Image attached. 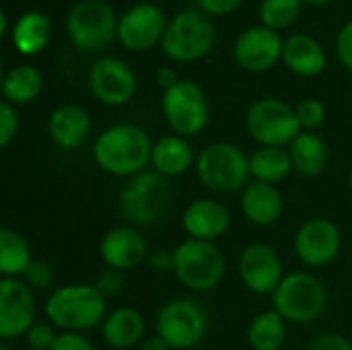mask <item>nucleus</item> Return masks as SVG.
Segmentation results:
<instances>
[{
	"mask_svg": "<svg viewBox=\"0 0 352 350\" xmlns=\"http://www.w3.org/2000/svg\"><path fill=\"white\" fill-rule=\"evenodd\" d=\"M153 144L155 142L140 126L116 124L97 136L93 159L109 175L134 177L151 163Z\"/></svg>",
	"mask_w": 352,
	"mask_h": 350,
	"instance_id": "nucleus-1",
	"label": "nucleus"
},
{
	"mask_svg": "<svg viewBox=\"0 0 352 350\" xmlns=\"http://www.w3.org/2000/svg\"><path fill=\"white\" fill-rule=\"evenodd\" d=\"M45 316L54 328L82 332L105 322L107 305L95 285H66L47 297Z\"/></svg>",
	"mask_w": 352,
	"mask_h": 350,
	"instance_id": "nucleus-2",
	"label": "nucleus"
},
{
	"mask_svg": "<svg viewBox=\"0 0 352 350\" xmlns=\"http://www.w3.org/2000/svg\"><path fill=\"white\" fill-rule=\"evenodd\" d=\"M173 202V190L167 177L157 171H142L120 192V212L134 225H153L161 221Z\"/></svg>",
	"mask_w": 352,
	"mask_h": 350,
	"instance_id": "nucleus-3",
	"label": "nucleus"
},
{
	"mask_svg": "<svg viewBox=\"0 0 352 350\" xmlns=\"http://www.w3.org/2000/svg\"><path fill=\"white\" fill-rule=\"evenodd\" d=\"M173 274L177 281L198 293L217 289L225 278V256L212 241L186 239L171 252Z\"/></svg>",
	"mask_w": 352,
	"mask_h": 350,
	"instance_id": "nucleus-4",
	"label": "nucleus"
},
{
	"mask_svg": "<svg viewBox=\"0 0 352 350\" xmlns=\"http://www.w3.org/2000/svg\"><path fill=\"white\" fill-rule=\"evenodd\" d=\"M272 305L285 322L311 324L320 320L328 307V289L309 272H293L287 274L272 293Z\"/></svg>",
	"mask_w": 352,
	"mask_h": 350,
	"instance_id": "nucleus-5",
	"label": "nucleus"
},
{
	"mask_svg": "<svg viewBox=\"0 0 352 350\" xmlns=\"http://www.w3.org/2000/svg\"><path fill=\"white\" fill-rule=\"evenodd\" d=\"M196 175L204 188L229 194L250 184V157L231 142H212L202 149L196 161Z\"/></svg>",
	"mask_w": 352,
	"mask_h": 350,
	"instance_id": "nucleus-6",
	"label": "nucleus"
},
{
	"mask_svg": "<svg viewBox=\"0 0 352 350\" xmlns=\"http://www.w3.org/2000/svg\"><path fill=\"white\" fill-rule=\"evenodd\" d=\"M157 334L177 350L198 347L210 326L208 311L194 299L177 297L167 301L157 314Z\"/></svg>",
	"mask_w": 352,
	"mask_h": 350,
	"instance_id": "nucleus-7",
	"label": "nucleus"
},
{
	"mask_svg": "<svg viewBox=\"0 0 352 350\" xmlns=\"http://www.w3.org/2000/svg\"><path fill=\"white\" fill-rule=\"evenodd\" d=\"M245 128L260 146H285L301 134L297 111L274 97L258 99L248 107Z\"/></svg>",
	"mask_w": 352,
	"mask_h": 350,
	"instance_id": "nucleus-8",
	"label": "nucleus"
},
{
	"mask_svg": "<svg viewBox=\"0 0 352 350\" xmlns=\"http://www.w3.org/2000/svg\"><path fill=\"white\" fill-rule=\"evenodd\" d=\"M217 31L212 21L200 10H184L167 25L163 35V52L177 62H194L210 52Z\"/></svg>",
	"mask_w": 352,
	"mask_h": 350,
	"instance_id": "nucleus-9",
	"label": "nucleus"
},
{
	"mask_svg": "<svg viewBox=\"0 0 352 350\" xmlns=\"http://www.w3.org/2000/svg\"><path fill=\"white\" fill-rule=\"evenodd\" d=\"M113 8L103 0H80L68 12V35L76 47L95 52L111 43L118 33Z\"/></svg>",
	"mask_w": 352,
	"mask_h": 350,
	"instance_id": "nucleus-10",
	"label": "nucleus"
},
{
	"mask_svg": "<svg viewBox=\"0 0 352 350\" xmlns=\"http://www.w3.org/2000/svg\"><path fill=\"white\" fill-rule=\"evenodd\" d=\"M163 116L177 136H196L208 126L210 107L204 91L192 80H179L163 93Z\"/></svg>",
	"mask_w": 352,
	"mask_h": 350,
	"instance_id": "nucleus-11",
	"label": "nucleus"
},
{
	"mask_svg": "<svg viewBox=\"0 0 352 350\" xmlns=\"http://www.w3.org/2000/svg\"><path fill=\"white\" fill-rule=\"evenodd\" d=\"M342 248V233L336 223L324 217H314L305 221L295 233V254L297 258L314 268H324L332 264Z\"/></svg>",
	"mask_w": 352,
	"mask_h": 350,
	"instance_id": "nucleus-12",
	"label": "nucleus"
},
{
	"mask_svg": "<svg viewBox=\"0 0 352 350\" xmlns=\"http://www.w3.org/2000/svg\"><path fill=\"white\" fill-rule=\"evenodd\" d=\"M35 324L33 289L19 278L0 281V338L25 336Z\"/></svg>",
	"mask_w": 352,
	"mask_h": 350,
	"instance_id": "nucleus-13",
	"label": "nucleus"
},
{
	"mask_svg": "<svg viewBox=\"0 0 352 350\" xmlns=\"http://www.w3.org/2000/svg\"><path fill=\"white\" fill-rule=\"evenodd\" d=\"M239 278L256 295H272L285 278L283 260L268 243H252L239 256Z\"/></svg>",
	"mask_w": 352,
	"mask_h": 350,
	"instance_id": "nucleus-14",
	"label": "nucleus"
},
{
	"mask_svg": "<svg viewBox=\"0 0 352 350\" xmlns=\"http://www.w3.org/2000/svg\"><path fill=\"white\" fill-rule=\"evenodd\" d=\"M91 93L105 105H124L136 93V74L120 58L97 60L89 70Z\"/></svg>",
	"mask_w": 352,
	"mask_h": 350,
	"instance_id": "nucleus-15",
	"label": "nucleus"
},
{
	"mask_svg": "<svg viewBox=\"0 0 352 350\" xmlns=\"http://www.w3.org/2000/svg\"><path fill=\"white\" fill-rule=\"evenodd\" d=\"M167 25L169 23L165 21V14L157 4L142 2L122 14L118 25V37L128 50L140 52L163 41Z\"/></svg>",
	"mask_w": 352,
	"mask_h": 350,
	"instance_id": "nucleus-16",
	"label": "nucleus"
},
{
	"mask_svg": "<svg viewBox=\"0 0 352 350\" xmlns=\"http://www.w3.org/2000/svg\"><path fill=\"white\" fill-rule=\"evenodd\" d=\"M283 45L278 31L262 27H252L243 31L235 41V62L248 72H262L272 68L283 58Z\"/></svg>",
	"mask_w": 352,
	"mask_h": 350,
	"instance_id": "nucleus-17",
	"label": "nucleus"
},
{
	"mask_svg": "<svg viewBox=\"0 0 352 350\" xmlns=\"http://www.w3.org/2000/svg\"><path fill=\"white\" fill-rule=\"evenodd\" d=\"M99 254L109 268L126 272V270H134L148 258V245L140 231L122 225L109 229L101 237Z\"/></svg>",
	"mask_w": 352,
	"mask_h": 350,
	"instance_id": "nucleus-18",
	"label": "nucleus"
},
{
	"mask_svg": "<svg viewBox=\"0 0 352 350\" xmlns=\"http://www.w3.org/2000/svg\"><path fill=\"white\" fill-rule=\"evenodd\" d=\"M231 227V212L227 210L225 204L210 200V198H200L188 204L184 210V229L190 235V239H200V241H212L223 237Z\"/></svg>",
	"mask_w": 352,
	"mask_h": 350,
	"instance_id": "nucleus-19",
	"label": "nucleus"
},
{
	"mask_svg": "<svg viewBox=\"0 0 352 350\" xmlns=\"http://www.w3.org/2000/svg\"><path fill=\"white\" fill-rule=\"evenodd\" d=\"M241 212L243 217L258 225V227H270L274 225L285 210V198L283 192L274 184L266 182H250L241 190Z\"/></svg>",
	"mask_w": 352,
	"mask_h": 350,
	"instance_id": "nucleus-20",
	"label": "nucleus"
},
{
	"mask_svg": "<svg viewBox=\"0 0 352 350\" xmlns=\"http://www.w3.org/2000/svg\"><path fill=\"white\" fill-rule=\"evenodd\" d=\"M50 138L64 151L78 149L91 134L89 113L74 103H66L54 109L47 122Z\"/></svg>",
	"mask_w": 352,
	"mask_h": 350,
	"instance_id": "nucleus-21",
	"label": "nucleus"
},
{
	"mask_svg": "<svg viewBox=\"0 0 352 350\" xmlns=\"http://www.w3.org/2000/svg\"><path fill=\"white\" fill-rule=\"evenodd\" d=\"M146 322L134 307H118L103 322V340L116 350H128L144 340Z\"/></svg>",
	"mask_w": 352,
	"mask_h": 350,
	"instance_id": "nucleus-22",
	"label": "nucleus"
},
{
	"mask_svg": "<svg viewBox=\"0 0 352 350\" xmlns=\"http://www.w3.org/2000/svg\"><path fill=\"white\" fill-rule=\"evenodd\" d=\"M285 64L299 76H318L326 68V52L318 39L305 33L291 35L283 45Z\"/></svg>",
	"mask_w": 352,
	"mask_h": 350,
	"instance_id": "nucleus-23",
	"label": "nucleus"
},
{
	"mask_svg": "<svg viewBox=\"0 0 352 350\" xmlns=\"http://www.w3.org/2000/svg\"><path fill=\"white\" fill-rule=\"evenodd\" d=\"M192 163H194V153L184 136L177 134L161 136L153 144L151 165L155 167L157 173H161L167 179L184 175L192 167Z\"/></svg>",
	"mask_w": 352,
	"mask_h": 350,
	"instance_id": "nucleus-24",
	"label": "nucleus"
},
{
	"mask_svg": "<svg viewBox=\"0 0 352 350\" xmlns=\"http://www.w3.org/2000/svg\"><path fill=\"white\" fill-rule=\"evenodd\" d=\"M289 155L293 161V171L305 175V177H316L320 175L330 159V151L324 142L314 132H301L291 144H289Z\"/></svg>",
	"mask_w": 352,
	"mask_h": 350,
	"instance_id": "nucleus-25",
	"label": "nucleus"
},
{
	"mask_svg": "<svg viewBox=\"0 0 352 350\" xmlns=\"http://www.w3.org/2000/svg\"><path fill=\"white\" fill-rule=\"evenodd\" d=\"M50 35H52V21L47 14L39 10L25 12L12 27L14 47L25 56H33L41 52L47 45Z\"/></svg>",
	"mask_w": 352,
	"mask_h": 350,
	"instance_id": "nucleus-26",
	"label": "nucleus"
},
{
	"mask_svg": "<svg viewBox=\"0 0 352 350\" xmlns=\"http://www.w3.org/2000/svg\"><path fill=\"white\" fill-rule=\"evenodd\" d=\"M252 177L266 184H280L293 171V161L289 151L283 146H260L250 155Z\"/></svg>",
	"mask_w": 352,
	"mask_h": 350,
	"instance_id": "nucleus-27",
	"label": "nucleus"
},
{
	"mask_svg": "<svg viewBox=\"0 0 352 350\" xmlns=\"http://www.w3.org/2000/svg\"><path fill=\"white\" fill-rule=\"evenodd\" d=\"M33 264L29 241L14 229H0V272L2 278H16Z\"/></svg>",
	"mask_w": 352,
	"mask_h": 350,
	"instance_id": "nucleus-28",
	"label": "nucleus"
},
{
	"mask_svg": "<svg viewBox=\"0 0 352 350\" xmlns=\"http://www.w3.org/2000/svg\"><path fill=\"white\" fill-rule=\"evenodd\" d=\"M248 340L254 350H280L287 342L285 318L274 309L258 314L248 328Z\"/></svg>",
	"mask_w": 352,
	"mask_h": 350,
	"instance_id": "nucleus-29",
	"label": "nucleus"
},
{
	"mask_svg": "<svg viewBox=\"0 0 352 350\" xmlns=\"http://www.w3.org/2000/svg\"><path fill=\"white\" fill-rule=\"evenodd\" d=\"M41 87H43V78H41L39 70L29 64L10 68L2 78L4 101L14 103V105L33 101L41 93Z\"/></svg>",
	"mask_w": 352,
	"mask_h": 350,
	"instance_id": "nucleus-30",
	"label": "nucleus"
},
{
	"mask_svg": "<svg viewBox=\"0 0 352 350\" xmlns=\"http://www.w3.org/2000/svg\"><path fill=\"white\" fill-rule=\"evenodd\" d=\"M301 12V0H262L260 17L268 29L280 31L291 27Z\"/></svg>",
	"mask_w": 352,
	"mask_h": 350,
	"instance_id": "nucleus-31",
	"label": "nucleus"
},
{
	"mask_svg": "<svg viewBox=\"0 0 352 350\" xmlns=\"http://www.w3.org/2000/svg\"><path fill=\"white\" fill-rule=\"evenodd\" d=\"M295 111H297V118H299L301 128H305L307 132L316 130V128L322 126L324 120H326V107H324V103L318 101V99H303V101L295 107Z\"/></svg>",
	"mask_w": 352,
	"mask_h": 350,
	"instance_id": "nucleus-32",
	"label": "nucleus"
},
{
	"mask_svg": "<svg viewBox=\"0 0 352 350\" xmlns=\"http://www.w3.org/2000/svg\"><path fill=\"white\" fill-rule=\"evenodd\" d=\"M25 340L29 344V349L33 350H52L56 340H58V334L54 332V326H47V324H33L31 330L25 334Z\"/></svg>",
	"mask_w": 352,
	"mask_h": 350,
	"instance_id": "nucleus-33",
	"label": "nucleus"
},
{
	"mask_svg": "<svg viewBox=\"0 0 352 350\" xmlns=\"http://www.w3.org/2000/svg\"><path fill=\"white\" fill-rule=\"evenodd\" d=\"M19 132V116L8 101L0 103V146H8Z\"/></svg>",
	"mask_w": 352,
	"mask_h": 350,
	"instance_id": "nucleus-34",
	"label": "nucleus"
},
{
	"mask_svg": "<svg viewBox=\"0 0 352 350\" xmlns=\"http://www.w3.org/2000/svg\"><path fill=\"white\" fill-rule=\"evenodd\" d=\"M124 283H126L124 272L107 266L105 270H101V272H99V276H97V281H95V287H97V289H99V293L107 299V297L118 295V293L124 289Z\"/></svg>",
	"mask_w": 352,
	"mask_h": 350,
	"instance_id": "nucleus-35",
	"label": "nucleus"
},
{
	"mask_svg": "<svg viewBox=\"0 0 352 350\" xmlns=\"http://www.w3.org/2000/svg\"><path fill=\"white\" fill-rule=\"evenodd\" d=\"M23 276L31 289H47L54 281V272H52L50 264H45L41 260H33V264L27 268V272Z\"/></svg>",
	"mask_w": 352,
	"mask_h": 350,
	"instance_id": "nucleus-36",
	"label": "nucleus"
},
{
	"mask_svg": "<svg viewBox=\"0 0 352 350\" xmlns=\"http://www.w3.org/2000/svg\"><path fill=\"white\" fill-rule=\"evenodd\" d=\"M307 350H352V342L342 334H322L311 340Z\"/></svg>",
	"mask_w": 352,
	"mask_h": 350,
	"instance_id": "nucleus-37",
	"label": "nucleus"
},
{
	"mask_svg": "<svg viewBox=\"0 0 352 350\" xmlns=\"http://www.w3.org/2000/svg\"><path fill=\"white\" fill-rule=\"evenodd\" d=\"M52 350H95L93 342L80 332H62Z\"/></svg>",
	"mask_w": 352,
	"mask_h": 350,
	"instance_id": "nucleus-38",
	"label": "nucleus"
},
{
	"mask_svg": "<svg viewBox=\"0 0 352 350\" xmlns=\"http://www.w3.org/2000/svg\"><path fill=\"white\" fill-rule=\"evenodd\" d=\"M336 52H338V58L340 62L352 70V21H349L340 33H338V39H336Z\"/></svg>",
	"mask_w": 352,
	"mask_h": 350,
	"instance_id": "nucleus-39",
	"label": "nucleus"
},
{
	"mask_svg": "<svg viewBox=\"0 0 352 350\" xmlns=\"http://www.w3.org/2000/svg\"><path fill=\"white\" fill-rule=\"evenodd\" d=\"M198 4L208 14H229L241 4V0H198Z\"/></svg>",
	"mask_w": 352,
	"mask_h": 350,
	"instance_id": "nucleus-40",
	"label": "nucleus"
},
{
	"mask_svg": "<svg viewBox=\"0 0 352 350\" xmlns=\"http://www.w3.org/2000/svg\"><path fill=\"white\" fill-rule=\"evenodd\" d=\"M157 83L163 87V91H169L171 87H175V85L179 83V78H177V72H175L173 68L161 66V68L157 70Z\"/></svg>",
	"mask_w": 352,
	"mask_h": 350,
	"instance_id": "nucleus-41",
	"label": "nucleus"
},
{
	"mask_svg": "<svg viewBox=\"0 0 352 350\" xmlns=\"http://www.w3.org/2000/svg\"><path fill=\"white\" fill-rule=\"evenodd\" d=\"M138 350H171V347H169L159 334H155V336L144 338V340L138 344Z\"/></svg>",
	"mask_w": 352,
	"mask_h": 350,
	"instance_id": "nucleus-42",
	"label": "nucleus"
},
{
	"mask_svg": "<svg viewBox=\"0 0 352 350\" xmlns=\"http://www.w3.org/2000/svg\"><path fill=\"white\" fill-rule=\"evenodd\" d=\"M8 31V17L6 10H0V35H4Z\"/></svg>",
	"mask_w": 352,
	"mask_h": 350,
	"instance_id": "nucleus-43",
	"label": "nucleus"
},
{
	"mask_svg": "<svg viewBox=\"0 0 352 350\" xmlns=\"http://www.w3.org/2000/svg\"><path fill=\"white\" fill-rule=\"evenodd\" d=\"M305 2H309V4H328L332 0H305Z\"/></svg>",
	"mask_w": 352,
	"mask_h": 350,
	"instance_id": "nucleus-44",
	"label": "nucleus"
},
{
	"mask_svg": "<svg viewBox=\"0 0 352 350\" xmlns=\"http://www.w3.org/2000/svg\"><path fill=\"white\" fill-rule=\"evenodd\" d=\"M0 350H10V349H8V344H6V342H2V344H0Z\"/></svg>",
	"mask_w": 352,
	"mask_h": 350,
	"instance_id": "nucleus-45",
	"label": "nucleus"
},
{
	"mask_svg": "<svg viewBox=\"0 0 352 350\" xmlns=\"http://www.w3.org/2000/svg\"><path fill=\"white\" fill-rule=\"evenodd\" d=\"M349 184H351V190H352V169H351V175H349Z\"/></svg>",
	"mask_w": 352,
	"mask_h": 350,
	"instance_id": "nucleus-46",
	"label": "nucleus"
},
{
	"mask_svg": "<svg viewBox=\"0 0 352 350\" xmlns=\"http://www.w3.org/2000/svg\"><path fill=\"white\" fill-rule=\"evenodd\" d=\"M27 350H33V349H27Z\"/></svg>",
	"mask_w": 352,
	"mask_h": 350,
	"instance_id": "nucleus-47",
	"label": "nucleus"
}]
</instances>
